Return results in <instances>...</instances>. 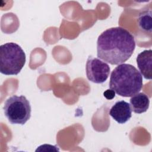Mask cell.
<instances>
[{"mask_svg":"<svg viewBox=\"0 0 152 152\" xmlns=\"http://www.w3.org/2000/svg\"><path fill=\"white\" fill-rule=\"evenodd\" d=\"M135 48L134 37L126 29L115 27L102 33L97 41V55L111 65L124 64Z\"/></svg>","mask_w":152,"mask_h":152,"instance_id":"obj_1","label":"cell"},{"mask_svg":"<svg viewBox=\"0 0 152 152\" xmlns=\"http://www.w3.org/2000/svg\"><path fill=\"white\" fill-rule=\"evenodd\" d=\"M142 86V75L131 64H119L111 72L109 88L122 97H131L138 93Z\"/></svg>","mask_w":152,"mask_h":152,"instance_id":"obj_2","label":"cell"},{"mask_svg":"<svg viewBox=\"0 0 152 152\" xmlns=\"http://www.w3.org/2000/svg\"><path fill=\"white\" fill-rule=\"evenodd\" d=\"M26 54L20 45L14 42L0 46V71L6 75H17L25 65Z\"/></svg>","mask_w":152,"mask_h":152,"instance_id":"obj_3","label":"cell"},{"mask_svg":"<svg viewBox=\"0 0 152 152\" xmlns=\"http://www.w3.org/2000/svg\"><path fill=\"white\" fill-rule=\"evenodd\" d=\"M4 115L11 124L24 125L30 118L31 106L24 96L13 95L5 102Z\"/></svg>","mask_w":152,"mask_h":152,"instance_id":"obj_4","label":"cell"},{"mask_svg":"<svg viewBox=\"0 0 152 152\" xmlns=\"http://www.w3.org/2000/svg\"><path fill=\"white\" fill-rule=\"evenodd\" d=\"M110 69L109 65L99 58L89 56L86 65L88 80L96 84L105 82L109 77Z\"/></svg>","mask_w":152,"mask_h":152,"instance_id":"obj_5","label":"cell"},{"mask_svg":"<svg viewBox=\"0 0 152 152\" xmlns=\"http://www.w3.org/2000/svg\"><path fill=\"white\" fill-rule=\"evenodd\" d=\"M109 115L118 123L120 124L126 123L132 116L129 103L124 100L116 102L110 108Z\"/></svg>","mask_w":152,"mask_h":152,"instance_id":"obj_6","label":"cell"},{"mask_svg":"<svg viewBox=\"0 0 152 152\" xmlns=\"http://www.w3.org/2000/svg\"><path fill=\"white\" fill-rule=\"evenodd\" d=\"M136 62L140 72L147 80H151L152 77V50H144L140 52L137 58Z\"/></svg>","mask_w":152,"mask_h":152,"instance_id":"obj_7","label":"cell"},{"mask_svg":"<svg viewBox=\"0 0 152 152\" xmlns=\"http://www.w3.org/2000/svg\"><path fill=\"white\" fill-rule=\"evenodd\" d=\"M131 110L135 113L140 114L145 112L150 105V99L144 93H138L131 96L129 100Z\"/></svg>","mask_w":152,"mask_h":152,"instance_id":"obj_8","label":"cell"},{"mask_svg":"<svg viewBox=\"0 0 152 152\" xmlns=\"http://www.w3.org/2000/svg\"><path fill=\"white\" fill-rule=\"evenodd\" d=\"M138 24L140 28L144 32L151 34L152 30V18L151 11H142L138 17Z\"/></svg>","mask_w":152,"mask_h":152,"instance_id":"obj_9","label":"cell"},{"mask_svg":"<svg viewBox=\"0 0 152 152\" xmlns=\"http://www.w3.org/2000/svg\"><path fill=\"white\" fill-rule=\"evenodd\" d=\"M103 95L107 100H112L115 97V92L111 89H108L103 93Z\"/></svg>","mask_w":152,"mask_h":152,"instance_id":"obj_10","label":"cell"}]
</instances>
